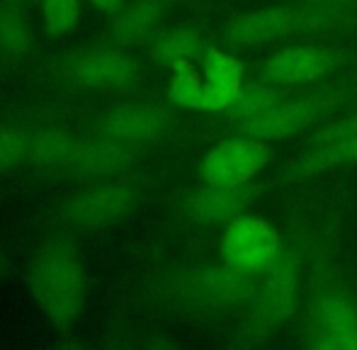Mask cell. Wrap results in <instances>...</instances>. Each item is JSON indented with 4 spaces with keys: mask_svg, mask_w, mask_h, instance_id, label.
<instances>
[{
    "mask_svg": "<svg viewBox=\"0 0 357 350\" xmlns=\"http://www.w3.org/2000/svg\"><path fill=\"white\" fill-rule=\"evenodd\" d=\"M24 282L44 321L68 333L85 309V268L73 241L63 236L39 243L29 256Z\"/></svg>",
    "mask_w": 357,
    "mask_h": 350,
    "instance_id": "cell-1",
    "label": "cell"
},
{
    "mask_svg": "<svg viewBox=\"0 0 357 350\" xmlns=\"http://www.w3.org/2000/svg\"><path fill=\"white\" fill-rule=\"evenodd\" d=\"M255 287V277L219 263L178 270L163 280L160 292L170 304L190 314H221L248 307Z\"/></svg>",
    "mask_w": 357,
    "mask_h": 350,
    "instance_id": "cell-2",
    "label": "cell"
},
{
    "mask_svg": "<svg viewBox=\"0 0 357 350\" xmlns=\"http://www.w3.org/2000/svg\"><path fill=\"white\" fill-rule=\"evenodd\" d=\"M304 294V251L299 246H284L268 273L258 277L253 302L248 304L245 336L253 343L268 338L287 321L294 319Z\"/></svg>",
    "mask_w": 357,
    "mask_h": 350,
    "instance_id": "cell-3",
    "label": "cell"
},
{
    "mask_svg": "<svg viewBox=\"0 0 357 350\" xmlns=\"http://www.w3.org/2000/svg\"><path fill=\"white\" fill-rule=\"evenodd\" d=\"M340 10L328 3L309 5H273L241 13L224 27L226 44L236 49H253L284 42L291 37L316 32L338 17Z\"/></svg>",
    "mask_w": 357,
    "mask_h": 350,
    "instance_id": "cell-4",
    "label": "cell"
},
{
    "mask_svg": "<svg viewBox=\"0 0 357 350\" xmlns=\"http://www.w3.org/2000/svg\"><path fill=\"white\" fill-rule=\"evenodd\" d=\"M350 95V86H326L316 90H304L296 95H284L270 112L241 124L238 132L258 137L263 142H284L321 124L345 98Z\"/></svg>",
    "mask_w": 357,
    "mask_h": 350,
    "instance_id": "cell-5",
    "label": "cell"
},
{
    "mask_svg": "<svg viewBox=\"0 0 357 350\" xmlns=\"http://www.w3.org/2000/svg\"><path fill=\"white\" fill-rule=\"evenodd\" d=\"M137 199V190L124 180H93L59 204L56 217L73 231H100L132 217Z\"/></svg>",
    "mask_w": 357,
    "mask_h": 350,
    "instance_id": "cell-6",
    "label": "cell"
},
{
    "mask_svg": "<svg viewBox=\"0 0 357 350\" xmlns=\"http://www.w3.org/2000/svg\"><path fill=\"white\" fill-rule=\"evenodd\" d=\"M284 251V241L278 227L270 219L253 212H243L229 224H224V234L219 241L221 263L234 270L258 280L273 268V263Z\"/></svg>",
    "mask_w": 357,
    "mask_h": 350,
    "instance_id": "cell-7",
    "label": "cell"
},
{
    "mask_svg": "<svg viewBox=\"0 0 357 350\" xmlns=\"http://www.w3.org/2000/svg\"><path fill=\"white\" fill-rule=\"evenodd\" d=\"M56 73L63 83L85 90H129L142 78L139 61L119 47H83L61 56Z\"/></svg>",
    "mask_w": 357,
    "mask_h": 350,
    "instance_id": "cell-8",
    "label": "cell"
},
{
    "mask_svg": "<svg viewBox=\"0 0 357 350\" xmlns=\"http://www.w3.org/2000/svg\"><path fill=\"white\" fill-rule=\"evenodd\" d=\"M270 142L238 132L209 149L199 161L202 183L214 185H243L255 183L270 163Z\"/></svg>",
    "mask_w": 357,
    "mask_h": 350,
    "instance_id": "cell-9",
    "label": "cell"
},
{
    "mask_svg": "<svg viewBox=\"0 0 357 350\" xmlns=\"http://www.w3.org/2000/svg\"><path fill=\"white\" fill-rule=\"evenodd\" d=\"M306 343L319 350H357V302L343 289L314 294L306 319Z\"/></svg>",
    "mask_w": 357,
    "mask_h": 350,
    "instance_id": "cell-10",
    "label": "cell"
},
{
    "mask_svg": "<svg viewBox=\"0 0 357 350\" xmlns=\"http://www.w3.org/2000/svg\"><path fill=\"white\" fill-rule=\"evenodd\" d=\"M340 52L319 44H289L273 52L260 66V78L284 90L321 83L340 66Z\"/></svg>",
    "mask_w": 357,
    "mask_h": 350,
    "instance_id": "cell-11",
    "label": "cell"
},
{
    "mask_svg": "<svg viewBox=\"0 0 357 350\" xmlns=\"http://www.w3.org/2000/svg\"><path fill=\"white\" fill-rule=\"evenodd\" d=\"M357 163V112L321 124L309 139L304 156L291 166V178H309L331 168Z\"/></svg>",
    "mask_w": 357,
    "mask_h": 350,
    "instance_id": "cell-12",
    "label": "cell"
},
{
    "mask_svg": "<svg viewBox=\"0 0 357 350\" xmlns=\"http://www.w3.org/2000/svg\"><path fill=\"white\" fill-rule=\"evenodd\" d=\"M260 197V188L255 183L243 185H214L202 183L192 192L185 195L183 214L197 224H229L238 214L248 212Z\"/></svg>",
    "mask_w": 357,
    "mask_h": 350,
    "instance_id": "cell-13",
    "label": "cell"
},
{
    "mask_svg": "<svg viewBox=\"0 0 357 350\" xmlns=\"http://www.w3.org/2000/svg\"><path fill=\"white\" fill-rule=\"evenodd\" d=\"M173 124V117L165 107L153 102H124L105 112L100 119V134L119 139L124 144H149L160 139Z\"/></svg>",
    "mask_w": 357,
    "mask_h": 350,
    "instance_id": "cell-14",
    "label": "cell"
},
{
    "mask_svg": "<svg viewBox=\"0 0 357 350\" xmlns=\"http://www.w3.org/2000/svg\"><path fill=\"white\" fill-rule=\"evenodd\" d=\"M199 71L204 78V107L202 112H229L245 88V63L236 54L221 47H207L199 59Z\"/></svg>",
    "mask_w": 357,
    "mask_h": 350,
    "instance_id": "cell-15",
    "label": "cell"
},
{
    "mask_svg": "<svg viewBox=\"0 0 357 350\" xmlns=\"http://www.w3.org/2000/svg\"><path fill=\"white\" fill-rule=\"evenodd\" d=\"M132 161H134L132 144H124L119 139L100 134L95 139H85V142L75 144L71 158H68L61 171L73 175V178L105 180L127 171L132 166Z\"/></svg>",
    "mask_w": 357,
    "mask_h": 350,
    "instance_id": "cell-16",
    "label": "cell"
},
{
    "mask_svg": "<svg viewBox=\"0 0 357 350\" xmlns=\"http://www.w3.org/2000/svg\"><path fill=\"white\" fill-rule=\"evenodd\" d=\"M173 5L175 0H132L112 17L109 34L122 47H139L151 42Z\"/></svg>",
    "mask_w": 357,
    "mask_h": 350,
    "instance_id": "cell-17",
    "label": "cell"
},
{
    "mask_svg": "<svg viewBox=\"0 0 357 350\" xmlns=\"http://www.w3.org/2000/svg\"><path fill=\"white\" fill-rule=\"evenodd\" d=\"M204 52H207V42L192 27L165 29L151 39V59L168 68H173L175 63L199 61Z\"/></svg>",
    "mask_w": 357,
    "mask_h": 350,
    "instance_id": "cell-18",
    "label": "cell"
},
{
    "mask_svg": "<svg viewBox=\"0 0 357 350\" xmlns=\"http://www.w3.org/2000/svg\"><path fill=\"white\" fill-rule=\"evenodd\" d=\"M32 49V32L20 3L0 0V63H20Z\"/></svg>",
    "mask_w": 357,
    "mask_h": 350,
    "instance_id": "cell-19",
    "label": "cell"
},
{
    "mask_svg": "<svg viewBox=\"0 0 357 350\" xmlns=\"http://www.w3.org/2000/svg\"><path fill=\"white\" fill-rule=\"evenodd\" d=\"M78 139L63 127H44L32 134L27 161L37 168H59L61 171L71 158Z\"/></svg>",
    "mask_w": 357,
    "mask_h": 350,
    "instance_id": "cell-20",
    "label": "cell"
},
{
    "mask_svg": "<svg viewBox=\"0 0 357 350\" xmlns=\"http://www.w3.org/2000/svg\"><path fill=\"white\" fill-rule=\"evenodd\" d=\"M284 95H287L284 88L273 86V83L258 78L255 83H245V88L241 90L238 100L231 105V109L226 114H229V119L236 124V127H241V124L250 122V119H255V117H263L265 112H270Z\"/></svg>",
    "mask_w": 357,
    "mask_h": 350,
    "instance_id": "cell-21",
    "label": "cell"
},
{
    "mask_svg": "<svg viewBox=\"0 0 357 350\" xmlns=\"http://www.w3.org/2000/svg\"><path fill=\"white\" fill-rule=\"evenodd\" d=\"M168 100L175 107L183 109H197L202 112L204 107V78L202 71L195 61L175 63L170 68L168 81Z\"/></svg>",
    "mask_w": 357,
    "mask_h": 350,
    "instance_id": "cell-22",
    "label": "cell"
},
{
    "mask_svg": "<svg viewBox=\"0 0 357 350\" xmlns=\"http://www.w3.org/2000/svg\"><path fill=\"white\" fill-rule=\"evenodd\" d=\"M83 17V0H42V27L49 37L71 34Z\"/></svg>",
    "mask_w": 357,
    "mask_h": 350,
    "instance_id": "cell-23",
    "label": "cell"
},
{
    "mask_svg": "<svg viewBox=\"0 0 357 350\" xmlns=\"http://www.w3.org/2000/svg\"><path fill=\"white\" fill-rule=\"evenodd\" d=\"M32 146V132L24 129L20 122H5L0 119V173L17 168L29 158Z\"/></svg>",
    "mask_w": 357,
    "mask_h": 350,
    "instance_id": "cell-24",
    "label": "cell"
},
{
    "mask_svg": "<svg viewBox=\"0 0 357 350\" xmlns=\"http://www.w3.org/2000/svg\"><path fill=\"white\" fill-rule=\"evenodd\" d=\"M90 5H93L98 13L102 15H109V17H114V15L119 13V10L127 5V0H88Z\"/></svg>",
    "mask_w": 357,
    "mask_h": 350,
    "instance_id": "cell-25",
    "label": "cell"
},
{
    "mask_svg": "<svg viewBox=\"0 0 357 350\" xmlns=\"http://www.w3.org/2000/svg\"><path fill=\"white\" fill-rule=\"evenodd\" d=\"M5 273H8V258H5V253L0 251V280L5 277Z\"/></svg>",
    "mask_w": 357,
    "mask_h": 350,
    "instance_id": "cell-26",
    "label": "cell"
},
{
    "mask_svg": "<svg viewBox=\"0 0 357 350\" xmlns=\"http://www.w3.org/2000/svg\"><path fill=\"white\" fill-rule=\"evenodd\" d=\"M314 3H328V5H340V3H345V0H314Z\"/></svg>",
    "mask_w": 357,
    "mask_h": 350,
    "instance_id": "cell-27",
    "label": "cell"
},
{
    "mask_svg": "<svg viewBox=\"0 0 357 350\" xmlns=\"http://www.w3.org/2000/svg\"><path fill=\"white\" fill-rule=\"evenodd\" d=\"M15 3H27V0H15Z\"/></svg>",
    "mask_w": 357,
    "mask_h": 350,
    "instance_id": "cell-28",
    "label": "cell"
}]
</instances>
